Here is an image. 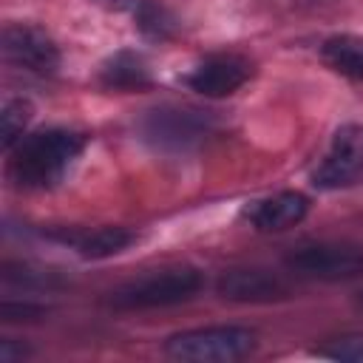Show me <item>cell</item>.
<instances>
[{"label": "cell", "mask_w": 363, "mask_h": 363, "mask_svg": "<svg viewBox=\"0 0 363 363\" xmlns=\"http://www.w3.org/2000/svg\"><path fill=\"white\" fill-rule=\"evenodd\" d=\"M31 113H34L31 102L20 99V96L9 99L3 105V111H0V145H3V150H11L23 139V130H26Z\"/></svg>", "instance_id": "obj_15"}, {"label": "cell", "mask_w": 363, "mask_h": 363, "mask_svg": "<svg viewBox=\"0 0 363 363\" xmlns=\"http://www.w3.org/2000/svg\"><path fill=\"white\" fill-rule=\"evenodd\" d=\"M216 289L221 298L238 301V303H269L289 295L286 284L275 272L258 269V267H238V269L221 272Z\"/></svg>", "instance_id": "obj_9"}, {"label": "cell", "mask_w": 363, "mask_h": 363, "mask_svg": "<svg viewBox=\"0 0 363 363\" xmlns=\"http://www.w3.org/2000/svg\"><path fill=\"white\" fill-rule=\"evenodd\" d=\"M252 77V62L241 54H210L204 57L193 74L187 77V85L199 91L201 96H230L235 94L247 79Z\"/></svg>", "instance_id": "obj_8"}, {"label": "cell", "mask_w": 363, "mask_h": 363, "mask_svg": "<svg viewBox=\"0 0 363 363\" xmlns=\"http://www.w3.org/2000/svg\"><path fill=\"white\" fill-rule=\"evenodd\" d=\"M323 62L349 77V79H363V37L360 34H332L320 45Z\"/></svg>", "instance_id": "obj_13"}, {"label": "cell", "mask_w": 363, "mask_h": 363, "mask_svg": "<svg viewBox=\"0 0 363 363\" xmlns=\"http://www.w3.org/2000/svg\"><path fill=\"white\" fill-rule=\"evenodd\" d=\"M136 28L147 37V40H156V43H167L179 34V20L176 14L159 3V0H142L136 9Z\"/></svg>", "instance_id": "obj_14"}, {"label": "cell", "mask_w": 363, "mask_h": 363, "mask_svg": "<svg viewBox=\"0 0 363 363\" xmlns=\"http://www.w3.org/2000/svg\"><path fill=\"white\" fill-rule=\"evenodd\" d=\"M360 303H363V292H360Z\"/></svg>", "instance_id": "obj_20"}, {"label": "cell", "mask_w": 363, "mask_h": 363, "mask_svg": "<svg viewBox=\"0 0 363 363\" xmlns=\"http://www.w3.org/2000/svg\"><path fill=\"white\" fill-rule=\"evenodd\" d=\"M45 306H37V303H3L0 306V315L3 320H40L45 318Z\"/></svg>", "instance_id": "obj_17"}, {"label": "cell", "mask_w": 363, "mask_h": 363, "mask_svg": "<svg viewBox=\"0 0 363 363\" xmlns=\"http://www.w3.org/2000/svg\"><path fill=\"white\" fill-rule=\"evenodd\" d=\"M28 354H31L28 346H14V340H0V360H3V363L23 360V357H28Z\"/></svg>", "instance_id": "obj_18"}, {"label": "cell", "mask_w": 363, "mask_h": 363, "mask_svg": "<svg viewBox=\"0 0 363 363\" xmlns=\"http://www.w3.org/2000/svg\"><path fill=\"white\" fill-rule=\"evenodd\" d=\"M94 3L108 11H128V9H136L142 0H94Z\"/></svg>", "instance_id": "obj_19"}, {"label": "cell", "mask_w": 363, "mask_h": 363, "mask_svg": "<svg viewBox=\"0 0 363 363\" xmlns=\"http://www.w3.org/2000/svg\"><path fill=\"white\" fill-rule=\"evenodd\" d=\"M286 269L315 281H349L363 275V247L354 241H309L286 255Z\"/></svg>", "instance_id": "obj_5"}, {"label": "cell", "mask_w": 363, "mask_h": 363, "mask_svg": "<svg viewBox=\"0 0 363 363\" xmlns=\"http://www.w3.org/2000/svg\"><path fill=\"white\" fill-rule=\"evenodd\" d=\"M306 210H309V199L303 193L284 190V193H275L269 199L255 201L250 207L247 218L258 233H281V230H289L298 221H303Z\"/></svg>", "instance_id": "obj_10"}, {"label": "cell", "mask_w": 363, "mask_h": 363, "mask_svg": "<svg viewBox=\"0 0 363 363\" xmlns=\"http://www.w3.org/2000/svg\"><path fill=\"white\" fill-rule=\"evenodd\" d=\"M85 136L68 128H45L23 136L9 153V176L17 187L43 190L57 184L82 153Z\"/></svg>", "instance_id": "obj_1"}, {"label": "cell", "mask_w": 363, "mask_h": 363, "mask_svg": "<svg viewBox=\"0 0 363 363\" xmlns=\"http://www.w3.org/2000/svg\"><path fill=\"white\" fill-rule=\"evenodd\" d=\"M99 82L111 91H147L153 85L150 68L136 51H116L99 68Z\"/></svg>", "instance_id": "obj_12"}, {"label": "cell", "mask_w": 363, "mask_h": 363, "mask_svg": "<svg viewBox=\"0 0 363 363\" xmlns=\"http://www.w3.org/2000/svg\"><path fill=\"white\" fill-rule=\"evenodd\" d=\"M60 241L71 244L82 258H108L128 250L136 241V233L128 227H96V230H68L57 233Z\"/></svg>", "instance_id": "obj_11"}, {"label": "cell", "mask_w": 363, "mask_h": 363, "mask_svg": "<svg viewBox=\"0 0 363 363\" xmlns=\"http://www.w3.org/2000/svg\"><path fill=\"white\" fill-rule=\"evenodd\" d=\"M216 130V119L210 111L199 108H153L139 119V133L147 145L164 153H184L201 145Z\"/></svg>", "instance_id": "obj_4"}, {"label": "cell", "mask_w": 363, "mask_h": 363, "mask_svg": "<svg viewBox=\"0 0 363 363\" xmlns=\"http://www.w3.org/2000/svg\"><path fill=\"white\" fill-rule=\"evenodd\" d=\"M363 173V125H343L332 136L323 162L312 173V184L320 190H337L352 184Z\"/></svg>", "instance_id": "obj_6"}, {"label": "cell", "mask_w": 363, "mask_h": 363, "mask_svg": "<svg viewBox=\"0 0 363 363\" xmlns=\"http://www.w3.org/2000/svg\"><path fill=\"white\" fill-rule=\"evenodd\" d=\"M3 54L17 68L31 74H54L60 68V48L48 31L31 23H9L3 28Z\"/></svg>", "instance_id": "obj_7"}, {"label": "cell", "mask_w": 363, "mask_h": 363, "mask_svg": "<svg viewBox=\"0 0 363 363\" xmlns=\"http://www.w3.org/2000/svg\"><path fill=\"white\" fill-rule=\"evenodd\" d=\"M204 275L196 267L179 264V267H164L147 275H139L111 292V306L116 309H159V306H173L182 301H190L201 292Z\"/></svg>", "instance_id": "obj_2"}, {"label": "cell", "mask_w": 363, "mask_h": 363, "mask_svg": "<svg viewBox=\"0 0 363 363\" xmlns=\"http://www.w3.org/2000/svg\"><path fill=\"white\" fill-rule=\"evenodd\" d=\"M323 357L332 360H349V363H363V337H343L332 343L329 349H320Z\"/></svg>", "instance_id": "obj_16"}, {"label": "cell", "mask_w": 363, "mask_h": 363, "mask_svg": "<svg viewBox=\"0 0 363 363\" xmlns=\"http://www.w3.org/2000/svg\"><path fill=\"white\" fill-rule=\"evenodd\" d=\"M258 337L247 326H204L176 332L164 340V354L184 363H235L255 352Z\"/></svg>", "instance_id": "obj_3"}]
</instances>
